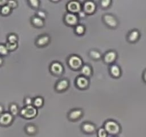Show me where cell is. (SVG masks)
<instances>
[{
  "instance_id": "cell-15",
  "label": "cell",
  "mask_w": 146,
  "mask_h": 137,
  "mask_svg": "<svg viewBox=\"0 0 146 137\" xmlns=\"http://www.w3.org/2000/svg\"><path fill=\"white\" fill-rule=\"evenodd\" d=\"M13 116L11 114L4 113L0 115V124L2 125H8L12 121Z\"/></svg>"
},
{
  "instance_id": "cell-38",
  "label": "cell",
  "mask_w": 146,
  "mask_h": 137,
  "mask_svg": "<svg viewBox=\"0 0 146 137\" xmlns=\"http://www.w3.org/2000/svg\"><path fill=\"white\" fill-rule=\"evenodd\" d=\"M2 111H3V106L1 105H0V115L1 114Z\"/></svg>"
},
{
  "instance_id": "cell-29",
  "label": "cell",
  "mask_w": 146,
  "mask_h": 137,
  "mask_svg": "<svg viewBox=\"0 0 146 137\" xmlns=\"http://www.w3.org/2000/svg\"><path fill=\"white\" fill-rule=\"evenodd\" d=\"M6 47H7V49L9 51H12V50H14L17 47V43L7 42V44H6Z\"/></svg>"
},
{
  "instance_id": "cell-12",
  "label": "cell",
  "mask_w": 146,
  "mask_h": 137,
  "mask_svg": "<svg viewBox=\"0 0 146 137\" xmlns=\"http://www.w3.org/2000/svg\"><path fill=\"white\" fill-rule=\"evenodd\" d=\"M84 114V111L81 108H74L71 109L68 113V118L71 121H77L81 118V116Z\"/></svg>"
},
{
  "instance_id": "cell-18",
  "label": "cell",
  "mask_w": 146,
  "mask_h": 137,
  "mask_svg": "<svg viewBox=\"0 0 146 137\" xmlns=\"http://www.w3.org/2000/svg\"><path fill=\"white\" fill-rule=\"evenodd\" d=\"M81 75L84 76L86 77H89L92 75V68L90 65L88 64H84L83 67H81Z\"/></svg>"
},
{
  "instance_id": "cell-9",
  "label": "cell",
  "mask_w": 146,
  "mask_h": 137,
  "mask_svg": "<svg viewBox=\"0 0 146 137\" xmlns=\"http://www.w3.org/2000/svg\"><path fill=\"white\" fill-rule=\"evenodd\" d=\"M76 85L78 88H81V89H86L89 86L88 78L81 74L76 78Z\"/></svg>"
},
{
  "instance_id": "cell-7",
  "label": "cell",
  "mask_w": 146,
  "mask_h": 137,
  "mask_svg": "<svg viewBox=\"0 0 146 137\" xmlns=\"http://www.w3.org/2000/svg\"><path fill=\"white\" fill-rule=\"evenodd\" d=\"M82 9L86 14H92L96 11V5L93 1H86L83 4Z\"/></svg>"
},
{
  "instance_id": "cell-39",
  "label": "cell",
  "mask_w": 146,
  "mask_h": 137,
  "mask_svg": "<svg viewBox=\"0 0 146 137\" xmlns=\"http://www.w3.org/2000/svg\"><path fill=\"white\" fill-rule=\"evenodd\" d=\"M2 62H3V60H2V59H1V57H0V65H1V64H2Z\"/></svg>"
},
{
  "instance_id": "cell-25",
  "label": "cell",
  "mask_w": 146,
  "mask_h": 137,
  "mask_svg": "<svg viewBox=\"0 0 146 137\" xmlns=\"http://www.w3.org/2000/svg\"><path fill=\"white\" fill-rule=\"evenodd\" d=\"M28 3L30 7L34 9H38L40 5V1L38 0H31V1H29Z\"/></svg>"
},
{
  "instance_id": "cell-35",
  "label": "cell",
  "mask_w": 146,
  "mask_h": 137,
  "mask_svg": "<svg viewBox=\"0 0 146 137\" xmlns=\"http://www.w3.org/2000/svg\"><path fill=\"white\" fill-rule=\"evenodd\" d=\"M86 13L84 12V11H80L79 13H78V15H79V17H82V18H84V17H86Z\"/></svg>"
},
{
  "instance_id": "cell-26",
  "label": "cell",
  "mask_w": 146,
  "mask_h": 137,
  "mask_svg": "<svg viewBox=\"0 0 146 137\" xmlns=\"http://www.w3.org/2000/svg\"><path fill=\"white\" fill-rule=\"evenodd\" d=\"M10 11H11V8H10L7 4V5L2 6V7H1V14H4V15H7V14H9Z\"/></svg>"
},
{
  "instance_id": "cell-33",
  "label": "cell",
  "mask_w": 146,
  "mask_h": 137,
  "mask_svg": "<svg viewBox=\"0 0 146 137\" xmlns=\"http://www.w3.org/2000/svg\"><path fill=\"white\" fill-rule=\"evenodd\" d=\"M33 100H34V98H31L29 96L25 97V98H24V103H25L26 106L33 105Z\"/></svg>"
},
{
  "instance_id": "cell-6",
  "label": "cell",
  "mask_w": 146,
  "mask_h": 137,
  "mask_svg": "<svg viewBox=\"0 0 146 137\" xmlns=\"http://www.w3.org/2000/svg\"><path fill=\"white\" fill-rule=\"evenodd\" d=\"M64 22L71 27H76L78 24V17L75 14L67 12L64 16Z\"/></svg>"
},
{
  "instance_id": "cell-16",
  "label": "cell",
  "mask_w": 146,
  "mask_h": 137,
  "mask_svg": "<svg viewBox=\"0 0 146 137\" xmlns=\"http://www.w3.org/2000/svg\"><path fill=\"white\" fill-rule=\"evenodd\" d=\"M110 74L114 78H118L121 75V69L119 66L116 64H112L110 67Z\"/></svg>"
},
{
  "instance_id": "cell-37",
  "label": "cell",
  "mask_w": 146,
  "mask_h": 137,
  "mask_svg": "<svg viewBox=\"0 0 146 137\" xmlns=\"http://www.w3.org/2000/svg\"><path fill=\"white\" fill-rule=\"evenodd\" d=\"M143 79H144V81H145L146 82V70H145V72H144V74H143Z\"/></svg>"
},
{
  "instance_id": "cell-36",
  "label": "cell",
  "mask_w": 146,
  "mask_h": 137,
  "mask_svg": "<svg viewBox=\"0 0 146 137\" xmlns=\"http://www.w3.org/2000/svg\"><path fill=\"white\" fill-rule=\"evenodd\" d=\"M6 4H7V1H0V5L4 6Z\"/></svg>"
},
{
  "instance_id": "cell-4",
  "label": "cell",
  "mask_w": 146,
  "mask_h": 137,
  "mask_svg": "<svg viewBox=\"0 0 146 137\" xmlns=\"http://www.w3.org/2000/svg\"><path fill=\"white\" fill-rule=\"evenodd\" d=\"M66 9L68 12L76 14L82 9V5L78 1H69L66 4Z\"/></svg>"
},
{
  "instance_id": "cell-1",
  "label": "cell",
  "mask_w": 146,
  "mask_h": 137,
  "mask_svg": "<svg viewBox=\"0 0 146 137\" xmlns=\"http://www.w3.org/2000/svg\"><path fill=\"white\" fill-rule=\"evenodd\" d=\"M67 61H68V64L70 68L74 70L81 69V67L84 65L82 59L78 56L75 55V54L70 56Z\"/></svg>"
},
{
  "instance_id": "cell-22",
  "label": "cell",
  "mask_w": 146,
  "mask_h": 137,
  "mask_svg": "<svg viewBox=\"0 0 146 137\" xmlns=\"http://www.w3.org/2000/svg\"><path fill=\"white\" fill-rule=\"evenodd\" d=\"M74 31L77 35H83L86 31V28L82 24H77L74 28Z\"/></svg>"
},
{
  "instance_id": "cell-5",
  "label": "cell",
  "mask_w": 146,
  "mask_h": 137,
  "mask_svg": "<svg viewBox=\"0 0 146 137\" xmlns=\"http://www.w3.org/2000/svg\"><path fill=\"white\" fill-rule=\"evenodd\" d=\"M103 21L104 24L110 28H115L118 26V19L111 14H106L103 16Z\"/></svg>"
},
{
  "instance_id": "cell-3",
  "label": "cell",
  "mask_w": 146,
  "mask_h": 137,
  "mask_svg": "<svg viewBox=\"0 0 146 137\" xmlns=\"http://www.w3.org/2000/svg\"><path fill=\"white\" fill-rule=\"evenodd\" d=\"M104 128L108 133L111 134H118L120 131V126L116 121L108 120L104 124Z\"/></svg>"
},
{
  "instance_id": "cell-31",
  "label": "cell",
  "mask_w": 146,
  "mask_h": 137,
  "mask_svg": "<svg viewBox=\"0 0 146 137\" xmlns=\"http://www.w3.org/2000/svg\"><path fill=\"white\" fill-rule=\"evenodd\" d=\"M9 50L7 49L6 45L4 44H0V54H2V55H6V54H8Z\"/></svg>"
},
{
  "instance_id": "cell-24",
  "label": "cell",
  "mask_w": 146,
  "mask_h": 137,
  "mask_svg": "<svg viewBox=\"0 0 146 137\" xmlns=\"http://www.w3.org/2000/svg\"><path fill=\"white\" fill-rule=\"evenodd\" d=\"M9 110H10V112H11V114H12V115L15 116V115H17V114H18L19 107H18V106H17V104H11V105H10Z\"/></svg>"
},
{
  "instance_id": "cell-34",
  "label": "cell",
  "mask_w": 146,
  "mask_h": 137,
  "mask_svg": "<svg viewBox=\"0 0 146 137\" xmlns=\"http://www.w3.org/2000/svg\"><path fill=\"white\" fill-rule=\"evenodd\" d=\"M7 5L11 9L16 8L17 7V1H7Z\"/></svg>"
},
{
  "instance_id": "cell-30",
  "label": "cell",
  "mask_w": 146,
  "mask_h": 137,
  "mask_svg": "<svg viewBox=\"0 0 146 137\" xmlns=\"http://www.w3.org/2000/svg\"><path fill=\"white\" fill-rule=\"evenodd\" d=\"M107 131H106L105 128H101L98 131V137H107Z\"/></svg>"
},
{
  "instance_id": "cell-21",
  "label": "cell",
  "mask_w": 146,
  "mask_h": 137,
  "mask_svg": "<svg viewBox=\"0 0 146 137\" xmlns=\"http://www.w3.org/2000/svg\"><path fill=\"white\" fill-rule=\"evenodd\" d=\"M44 105V98L41 96H36L33 100V106L36 108H40Z\"/></svg>"
},
{
  "instance_id": "cell-11",
  "label": "cell",
  "mask_w": 146,
  "mask_h": 137,
  "mask_svg": "<svg viewBox=\"0 0 146 137\" xmlns=\"http://www.w3.org/2000/svg\"><path fill=\"white\" fill-rule=\"evenodd\" d=\"M117 59V53L115 51H108L103 57V59L106 64H113Z\"/></svg>"
},
{
  "instance_id": "cell-27",
  "label": "cell",
  "mask_w": 146,
  "mask_h": 137,
  "mask_svg": "<svg viewBox=\"0 0 146 137\" xmlns=\"http://www.w3.org/2000/svg\"><path fill=\"white\" fill-rule=\"evenodd\" d=\"M18 37L16 34H11L8 36V42L10 43H17Z\"/></svg>"
},
{
  "instance_id": "cell-32",
  "label": "cell",
  "mask_w": 146,
  "mask_h": 137,
  "mask_svg": "<svg viewBox=\"0 0 146 137\" xmlns=\"http://www.w3.org/2000/svg\"><path fill=\"white\" fill-rule=\"evenodd\" d=\"M36 15L37 17H40V18L42 19H44V20L46 18V13L44 11H41V10H39V11H37Z\"/></svg>"
},
{
  "instance_id": "cell-20",
  "label": "cell",
  "mask_w": 146,
  "mask_h": 137,
  "mask_svg": "<svg viewBox=\"0 0 146 137\" xmlns=\"http://www.w3.org/2000/svg\"><path fill=\"white\" fill-rule=\"evenodd\" d=\"M89 57H91L92 59L94 60H99L102 58V56L100 51H98V50L96 49H92L89 51Z\"/></svg>"
},
{
  "instance_id": "cell-2",
  "label": "cell",
  "mask_w": 146,
  "mask_h": 137,
  "mask_svg": "<svg viewBox=\"0 0 146 137\" xmlns=\"http://www.w3.org/2000/svg\"><path fill=\"white\" fill-rule=\"evenodd\" d=\"M38 114V109L33 105H29L24 106L20 111V114L26 118H32Z\"/></svg>"
},
{
  "instance_id": "cell-17",
  "label": "cell",
  "mask_w": 146,
  "mask_h": 137,
  "mask_svg": "<svg viewBox=\"0 0 146 137\" xmlns=\"http://www.w3.org/2000/svg\"><path fill=\"white\" fill-rule=\"evenodd\" d=\"M31 24H32L34 27H36V28H41V27H43L44 26V24H45L44 20L41 19L40 17H37L36 15L31 17Z\"/></svg>"
},
{
  "instance_id": "cell-10",
  "label": "cell",
  "mask_w": 146,
  "mask_h": 137,
  "mask_svg": "<svg viewBox=\"0 0 146 137\" xmlns=\"http://www.w3.org/2000/svg\"><path fill=\"white\" fill-rule=\"evenodd\" d=\"M50 37L46 34H43L38 36L36 39V45L38 47H44L48 45L50 42Z\"/></svg>"
},
{
  "instance_id": "cell-23",
  "label": "cell",
  "mask_w": 146,
  "mask_h": 137,
  "mask_svg": "<svg viewBox=\"0 0 146 137\" xmlns=\"http://www.w3.org/2000/svg\"><path fill=\"white\" fill-rule=\"evenodd\" d=\"M26 131L29 134H35L36 131V128L34 124H28L26 126Z\"/></svg>"
},
{
  "instance_id": "cell-8",
  "label": "cell",
  "mask_w": 146,
  "mask_h": 137,
  "mask_svg": "<svg viewBox=\"0 0 146 137\" xmlns=\"http://www.w3.org/2000/svg\"><path fill=\"white\" fill-rule=\"evenodd\" d=\"M50 71L54 75H61L64 72V67L61 63L58 61H54L50 64Z\"/></svg>"
},
{
  "instance_id": "cell-28",
  "label": "cell",
  "mask_w": 146,
  "mask_h": 137,
  "mask_svg": "<svg viewBox=\"0 0 146 137\" xmlns=\"http://www.w3.org/2000/svg\"><path fill=\"white\" fill-rule=\"evenodd\" d=\"M111 3H112V1L111 0H102V1H101V6L102 8L106 9L110 7Z\"/></svg>"
},
{
  "instance_id": "cell-19",
  "label": "cell",
  "mask_w": 146,
  "mask_h": 137,
  "mask_svg": "<svg viewBox=\"0 0 146 137\" xmlns=\"http://www.w3.org/2000/svg\"><path fill=\"white\" fill-rule=\"evenodd\" d=\"M82 128L85 132L88 133V134H91V133H93L95 131L96 127L95 126H94L93 124H91V123L86 122L83 124Z\"/></svg>"
},
{
  "instance_id": "cell-14",
  "label": "cell",
  "mask_w": 146,
  "mask_h": 137,
  "mask_svg": "<svg viewBox=\"0 0 146 137\" xmlns=\"http://www.w3.org/2000/svg\"><path fill=\"white\" fill-rule=\"evenodd\" d=\"M140 38V32L137 29H133L127 35V39L129 42L135 43Z\"/></svg>"
},
{
  "instance_id": "cell-13",
  "label": "cell",
  "mask_w": 146,
  "mask_h": 137,
  "mask_svg": "<svg viewBox=\"0 0 146 137\" xmlns=\"http://www.w3.org/2000/svg\"><path fill=\"white\" fill-rule=\"evenodd\" d=\"M69 86V81L68 80L66 79V78H63V79H60L55 84V89L58 92H61V91H64L67 89Z\"/></svg>"
}]
</instances>
